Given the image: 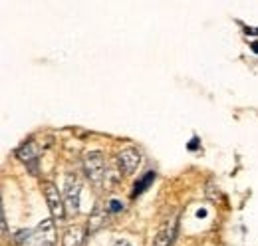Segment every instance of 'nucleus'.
Listing matches in <instances>:
<instances>
[{
	"label": "nucleus",
	"mask_w": 258,
	"mask_h": 246,
	"mask_svg": "<svg viewBox=\"0 0 258 246\" xmlns=\"http://www.w3.org/2000/svg\"><path fill=\"white\" fill-rule=\"evenodd\" d=\"M84 173L92 183L99 187L105 179V161L99 151H90L84 155Z\"/></svg>",
	"instance_id": "nucleus-1"
},
{
	"label": "nucleus",
	"mask_w": 258,
	"mask_h": 246,
	"mask_svg": "<svg viewBox=\"0 0 258 246\" xmlns=\"http://www.w3.org/2000/svg\"><path fill=\"white\" fill-rule=\"evenodd\" d=\"M80 197H82V183L76 175H68L64 183V203L70 215H78L80 211Z\"/></svg>",
	"instance_id": "nucleus-2"
},
{
	"label": "nucleus",
	"mask_w": 258,
	"mask_h": 246,
	"mask_svg": "<svg viewBox=\"0 0 258 246\" xmlns=\"http://www.w3.org/2000/svg\"><path fill=\"white\" fill-rule=\"evenodd\" d=\"M44 197H46V203H48V209L52 213L54 220H64L66 218V203L64 197L60 195L58 187L54 183H44Z\"/></svg>",
	"instance_id": "nucleus-3"
},
{
	"label": "nucleus",
	"mask_w": 258,
	"mask_h": 246,
	"mask_svg": "<svg viewBox=\"0 0 258 246\" xmlns=\"http://www.w3.org/2000/svg\"><path fill=\"white\" fill-rule=\"evenodd\" d=\"M117 165L125 175H131L141 165V153L135 147H127V149H123L121 153L117 155Z\"/></svg>",
	"instance_id": "nucleus-4"
},
{
	"label": "nucleus",
	"mask_w": 258,
	"mask_h": 246,
	"mask_svg": "<svg viewBox=\"0 0 258 246\" xmlns=\"http://www.w3.org/2000/svg\"><path fill=\"white\" fill-rule=\"evenodd\" d=\"M34 240L38 242V246H54V242H56V228H54V220L52 218H46V220H42L38 224Z\"/></svg>",
	"instance_id": "nucleus-5"
},
{
	"label": "nucleus",
	"mask_w": 258,
	"mask_h": 246,
	"mask_svg": "<svg viewBox=\"0 0 258 246\" xmlns=\"http://www.w3.org/2000/svg\"><path fill=\"white\" fill-rule=\"evenodd\" d=\"M175 234H177V220H173L171 224H163L153 240V246H171L175 242Z\"/></svg>",
	"instance_id": "nucleus-6"
},
{
	"label": "nucleus",
	"mask_w": 258,
	"mask_h": 246,
	"mask_svg": "<svg viewBox=\"0 0 258 246\" xmlns=\"http://www.w3.org/2000/svg\"><path fill=\"white\" fill-rule=\"evenodd\" d=\"M16 155L20 157V161H24V163L32 169V173L38 171V169H36V163H38V147H36V143H32V141L24 143V145L18 149Z\"/></svg>",
	"instance_id": "nucleus-7"
},
{
	"label": "nucleus",
	"mask_w": 258,
	"mask_h": 246,
	"mask_svg": "<svg viewBox=\"0 0 258 246\" xmlns=\"http://www.w3.org/2000/svg\"><path fill=\"white\" fill-rule=\"evenodd\" d=\"M62 246H84V230L80 226H70L66 230Z\"/></svg>",
	"instance_id": "nucleus-8"
},
{
	"label": "nucleus",
	"mask_w": 258,
	"mask_h": 246,
	"mask_svg": "<svg viewBox=\"0 0 258 246\" xmlns=\"http://www.w3.org/2000/svg\"><path fill=\"white\" fill-rule=\"evenodd\" d=\"M155 181V171H147L145 173V177H141L135 187H133V193H131V197H137V195H141V193H145V189L149 187V184Z\"/></svg>",
	"instance_id": "nucleus-9"
},
{
	"label": "nucleus",
	"mask_w": 258,
	"mask_h": 246,
	"mask_svg": "<svg viewBox=\"0 0 258 246\" xmlns=\"http://www.w3.org/2000/svg\"><path fill=\"white\" fill-rule=\"evenodd\" d=\"M103 222H105V211H101L97 207L96 211H94V215H92V220H90V232H96Z\"/></svg>",
	"instance_id": "nucleus-10"
},
{
	"label": "nucleus",
	"mask_w": 258,
	"mask_h": 246,
	"mask_svg": "<svg viewBox=\"0 0 258 246\" xmlns=\"http://www.w3.org/2000/svg\"><path fill=\"white\" fill-rule=\"evenodd\" d=\"M121 209H123V203L117 201V199H111V201L107 203V207H105L107 213H117V211H121Z\"/></svg>",
	"instance_id": "nucleus-11"
},
{
	"label": "nucleus",
	"mask_w": 258,
	"mask_h": 246,
	"mask_svg": "<svg viewBox=\"0 0 258 246\" xmlns=\"http://www.w3.org/2000/svg\"><path fill=\"white\" fill-rule=\"evenodd\" d=\"M2 234L8 236V226H6V215H4V209H2Z\"/></svg>",
	"instance_id": "nucleus-12"
},
{
	"label": "nucleus",
	"mask_w": 258,
	"mask_h": 246,
	"mask_svg": "<svg viewBox=\"0 0 258 246\" xmlns=\"http://www.w3.org/2000/svg\"><path fill=\"white\" fill-rule=\"evenodd\" d=\"M111 246H133V244H131L129 240H115V242H113Z\"/></svg>",
	"instance_id": "nucleus-13"
}]
</instances>
